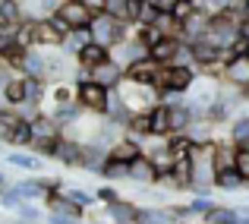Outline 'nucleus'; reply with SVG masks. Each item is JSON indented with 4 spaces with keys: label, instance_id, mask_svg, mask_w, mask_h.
<instances>
[{
    "label": "nucleus",
    "instance_id": "6e6552de",
    "mask_svg": "<svg viewBox=\"0 0 249 224\" xmlns=\"http://www.w3.org/2000/svg\"><path fill=\"white\" fill-rule=\"evenodd\" d=\"M129 180L139 183V187H155V183H161V170L155 168V161L148 155H139L129 164Z\"/></svg>",
    "mask_w": 249,
    "mask_h": 224
},
{
    "label": "nucleus",
    "instance_id": "5701e85b",
    "mask_svg": "<svg viewBox=\"0 0 249 224\" xmlns=\"http://www.w3.org/2000/svg\"><path fill=\"white\" fill-rule=\"evenodd\" d=\"M25 6H22V0H0V22H6V25H22L25 22Z\"/></svg>",
    "mask_w": 249,
    "mask_h": 224
},
{
    "label": "nucleus",
    "instance_id": "7c9ffc66",
    "mask_svg": "<svg viewBox=\"0 0 249 224\" xmlns=\"http://www.w3.org/2000/svg\"><path fill=\"white\" fill-rule=\"evenodd\" d=\"M101 177H107V180H129V164L110 161V155H107V164H104Z\"/></svg>",
    "mask_w": 249,
    "mask_h": 224
},
{
    "label": "nucleus",
    "instance_id": "4be33fe9",
    "mask_svg": "<svg viewBox=\"0 0 249 224\" xmlns=\"http://www.w3.org/2000/svg\"><path fill=\"white\" fill-rule=\"evenodd\" d=\"M227 139L237 149H249V114H240L231 120V130H227Z\"/></svg>",
    "mask_w": 249,
    "mask_h": 224
},
{
    "label": "nucleus",
    "instance_id": "aec40b11",
    "mask_svg": "<svg viewBox=\"0 0 249 224\" xmlns=\"http://www.w3.org/2000/svg\"><path fill=\"white\" fill-rule=\"evenodd\" d=\"M3 101L10 104L13 111L22 108V104H29V95H25V76H13L10 82H6V89H3Z\"/></svg>",
    "mask_w": 249,
    "mask_h": 224
},
{
    "label": "nucleus",
    "instance_id": "6ab92c4d",
    "mask_svg": "<svg viewBox=\"0 0 249 224\" xmlns=\"http://www.w3.org/2000/svg\"><path fill=\"white\" fill-rule=\"evenodd\" d=\"M82 114H89V111H85L79 101L54 104V117H57V123L63 127V133H67V127H73V123H79V120H82Z\"/></svg>",
    "mask_w": 249,
    "mask_h": 224
},
{
    "label": "nucleus",
    "instance_id": "4468645a",
    "mask_svg": "<svg viewBox=\"0 0 249 224\" xmlns=\"http://www.w3.org/2000/svg\"><path fill=\"white\" fill-rule=\"evenodd\" d=\"M148 117H152V136L155 139L174 136V127H170V104L167 101H158L152 111H148Z\"/></svg>",
    "mask_w": 249,
    "mask_h": 224
},
{
    "label": "nucleus",
    "instance_id": "39448f33",
    "mask_svg": "<svg viewBox=\"0 0 249 224\" xmlns=\"http://www.w3.org/2000/svg\"><path fill=\"white\" fill-rule=\"evenodd\" d=\"M76 101L82 104L89 114H98V117H104V111H107V101H110V89H104V85H98V82H79L76 85Z\"/></svg>",
    "mask_w": 249,
    "mask_h": 224
},
{
    "label": "nucleus",
    "instance_id": "a211bd4d",
    "mask_svg": "<svg viewBox=\"0 0 249 224\" xmlns=\"http://www.w3.org/2000/svg\"><path fill=\"white\" fill-rule=\"evenodd\" d=\"M54 161L67 164V168H79V164H82V142L67 139V136H63V139L57 142V155H54Z\"/></svg>",
    "mask_w": 249,
    "mask_h": 224
},
{
    "label": "nucleus",
    "instance_id": "cd10ccee",
    "mask_svg": "<svg viewBox=\"0 0 249 224\" xmlns=\"http://www.w3.org/2000/svg\"><path fill=\"white\" fill-rule=\"evenodd\" d=\"M196 10H199V3H193V0H174V3H170V16H174L180 25L186 22Z\"/></svg>",
    "mask_w": 249,
    "mask_h": 224
},
{
    "label": "nucleus",
    "instance_id": "72a5a7b5",
    "mask_svg": "<svg viewBox=\"0 0 249 224\" xmlns=\"http://www.w3.org/2000/svg\"><path fill=\"white\" fill-rule=\"evenodd\" d=\"M16 218H22V221H41V208H38L35 202H22V208L16 212Z\"/></svg>",
    "mask_w": 249,
    "mask_h": 224
},
{
    "label": "nucleus",
    "instance_id": "9b49d317",
    "mask_svg": "<svg viewBox=\"0 0 249 224\" xmlns=\"http://www.w3.org/2000/svg\"><path fill=\"white\" fill-rule=\"evenodd\" d=\"M107 155H110V161L133 164V161H136L139 155H145V146H142L139 139H133V136H126V133H123V139H120V142H114Z\"/></svg>",
    "mask_w": 249,
    "mask_h": 224
},
{
    "label": "nucleus",
    "instance_id": "4c0bfd02",
    "mask_svg": "<svg viewBox=\"0 0 249 224\" xmlns=\"http://www.w3.org/2000/svg\"><path fill=\"white\" fill-rule=\"evenodd\" d=\"M48 224H76V221L67 218V215H54V212H51V215H48Z\"/></svg>",
    "mask_w": 249,
    "mask_h": 224
},
{
    "label": "nucleus",
    "instance_id": "7ed1b4c3",
    "mask_svg": "<svg viewBox=\"0 0 249 224\" xmlns=\"http://www.w3.org/2000/svg\"><path fill=\"white\" fill-rule=\"evenodd\" d=\"M89 29H91V35H95V41L104 44V48H117L120 41L129 38V22H120V19H114L110 13H98Z\"/></svg>",
    "mask_w": 249,
    "mask_h": 224
},
{
    "label": "nucleus",
    "instance_id": "bb28decb",
    "mask_svg": "<svg viewBox=\"0 0 249 224\" xmlns=\"http://www.w3.org/2000/svg\"><path fill=\"white\" fill-rule=\"evenodd\" d=\"M25 95H29L32 104H38L44 95H48V79H32V76H25Z\"/></svg>",
    "mask_w": 249,
    "mask_h": 224
},
{
    "label": "nucleus",
    "instance_id": "b1692460",
    "mask_svg": "<svg viewBox=\"0 0 249 224\" xmlns=\"http://www.w3.org/2000/svg\"><path fill=\"white\" fill-rule=\"evenodd\" d=\"M3 158L19 170H32V174L41 170V155H35V151H6Z\"/></svg>",
    "mask_w": 249,
    "mask_h": 224
},
{
    "label": "nucleus",
    "instance_id": "58836bf2",
    "mask_svg": "<svg viewBox=\"0 0 249 224\" xmlns=\"http://www.w3.org/2000/svg\"><path fill=\"white\" fill-rule=\"evenodd\" d=\"M13 183H16V180H10V177H6V174H3V170H0V196H3V193H6V189H10V187H13Z\"/></svg>",
    "mask_w": 249,
    "mask_h": 224
},
{
    "label": "nucleus",
    "instance_id": "a878e982",
    "mask_svg": "<svg viewBox=\"0 0 249 224\" xmlns=\"http://www.w3.org/2000/svg\"><path fill=\"white\" fill-rule=\"evenodd\" d=\"M202 224H243V221H240V212H237V208L214 205L212 212L205 215V221H202Z\"/></svg>",
    "mask_w": 249,
    "mask_h": 224
},
{
    "label": "nucleus",
    "instance_id": "412c9836",
    "mask_svg": "<svg viewBox=\"0 0 249 224\" xmlns=\"http://www.w3.org/2000/svg\"><path fill=\"white\" fill-rule=\"evenodd\" d=\"M237 146H233V142L231 139H227V142H214V168H218V170H231V168H237Z\"/></svg>",
    "mask_w": 249,
    "mask_h": 224
},
{
    "label": "nucleus",
    "instance_id": "f03ea898",
    "mask_svg": "<svg viewBox=\"0 0 249 224\" xmlns=\"http://www.w3.org/2000/svg\"><path fill=\"white\" fill-rule=\"evenodd\" d=\"M199 79V70L196 67H183V63H170V67H161L158 79H155V89L164 95H189V89Z\"/></svg>",
    "mask_w": 249,
    "mask_h": 224
},
{
    "label": "nucleus",
    "instance_id": "37998d69",
    "mask_svg": "<svg viewBox=\"0 0 249 224\" xmlns=\"http://www.w3.org/2000/svg\"><path fill=\"white\" fill-rule=\"evenodd\" d=\"M91 224H101V221H91Z\"/></svg>",
    "mask_w": 249,
    "mask_h": 224
},
{
    "label": "nucleus",
    "instance_id": "ddd939ff",
    "mask_svg": "<svg viewBox=\"0 0 249 224\" xmlns=\"http://www.w3.org/2000/svg\"><path fill=\"white\" fill-rule=\"evenodd\" d=\"M104 212H107V218L114 224H139V205L123 199V196L117 202H110V205H104Z\"/></svg>",
    "mask_w": 249,
    "mask_h": 224
},
{
    "label": "nucleus",
    "instance_id": "a19ab883",
    "mask_svg": "<svg viewBox=\"0 0 249 224\" xmlns=\"http://www.w3.org/2000/svg\"><path fill=\"white\" fill-rule=\"evenodd\" d=\"M10 224H41V221H22V218H13Z\"/></svg>",
    "mask_w": 249,
    "mask_h": 224
},
{
    "label": "nucleus",
    "instance_id": "f257e3e1",
    "mask_svg": "<svg viewBox=\"0 0 249 224\" xmlns=\"http://www.w3.org/2000/svg\"><path fill=\"white\" fill-rule=\"evenodd\" d=\"M63 139V127L57 123L54 114H38L32 120V151H38L41 158H54L57 155V142Z\"/></svg>",
    "mask_w": 249,
    "mask_h": 224
},
{
    "label": "nucleus",
    "instance_id": "dca6fc26",
    "mask_svg": "<svg viewBox=\"0 0 249 224\" xmlns=\"http://www.w3.org/2000/svg\"><path fill=\"white\" fill-rule=\"evenodd\" d=\"M180 51H183V41H180V38H161V41L148 51V57H152V60H158L161 67H170V63L177 60V54H180Z\"/></svg>",
    "mask_w": 249,
    "mask_h": 224
},
{
    "label": "nucleus",
    "instance_id": "f8f14e48",
    "mask_svg": "<svg viewBox=\"0 0 249 224\" xmlns=\"http://www.w3.org/2000/svg\"><path fill=\"white\" fill-rule=\"evenodd\" d=\"M44 202H48V208H51L54 215H67V218H73L76 224H79L82 215H85L82 208L76 205V202L70 199L67 193H63V189H54V193H48V199H44Z\"/></svg>",
    "mask_w": 249,
    "mask_h": 224
},
{
    "label": "nucleus",
    "instance_id": "393cba45",
    "mask_svg": "<svg viewBox=\"0 0 249 224\" xmlns=\"http://www.w3.org/2000/svg\"><path fill=\"white\" fill-rule=\"evenodd\" d=\"M214 187L224 189V193H237V189L246 187V180L240 177L237 168H231V170H218V177H214Z\"/></svg>",
    "mask_w": 249,
    "mask_h": 224
},
{
    "label": "nucleus",
    "instance_id": "e433bc0d",
    "mask_svg": "<svg viewBox=\"0 0 249 224\" xmlns=\"http://www.w3.org/2000/svg\"><path fill=\"white\" fill-rule=\"evenodd\" d=\"M82 3L89 6V10L95 13V16H98V13H104V10H107V0H82Z\"/></svg>",
    "mask_w": 249,
    "mask_h": 224
},
{
    "label": "nucleus",
    "instance_id": "473e14b6",
    "mask_svg": "<svg viewBox=\"0 0 249 224\" xmlns=\"http://www.w3.org/2000/svg\"><path fill=\"white\" fill-rule=\"evenodd\" d=\"M114 19H120V22H129V0H107V10Z\"/></svg>",
    "mask_w": 249,
    "mask_h": 224
},
{
    "label": "nucleus",
    "instance_id": "f3484780",
    "mask_svg": "<svg viewBox=\"0 0 249 224\" xmlns=\"http://www.w3.org/2000/svg\"><path fill=\"white\" fill-rule=\"evenodd\" d=\"M104 60H110V48H104V44H98V41L85 44L79 54H76V63H79V67H85V70L101 67Z\"/></svg>",
    "mask_w": 249,
    "mask_h": 224
},
{
    "label": "nucleus",
    "instance_id": "2eb2a0df",
    "mask_svg": "<svg viewBox=\"0 0 249 224\" xmlns=\"http://www.w3.org/2000/svg\"><path fill=\"white\" fill-rule=\"evenodd\" d=\"M19 76H32V79H48V54L38 48L25 51V60H22V70Z\"/></svg>",
    "mask_w": 249,
    "mask_h": 224
},
{
    "label": "nucleus",
    "instance_id": "c85d7f7f",
    "mask_svg": "<svg viewBox=\"0 0 249 224\" xmlns=\"http://www.w3.org/2000/svg\"><path fill=\"white\" fill-rule=\"evenodd\" d=\"M186 205H189V215H193V218H196V215H202V221H205V215L212 212L218 202H214L212 196H193V202H186Z\"/></svg>",
    "mask_w": 249,
    "mask_h": 224
},
{
    "label": "nucleus",
    "instance_id": "20e7f679",
    "mask_svg": "<svg viewBox=\"0 0 249 224\" xmlns=\"http://www.w3.org/2000/svg\"><path fill=\"white\" fill-rule=\"evenodd\" d=\"M70 29L60 22L57 16H48V19H35V48H44V51H60V44L67 41Z\"/></svg>",
    "mask_w": 249,
    "mask_h": 224
},
{
    "label": "nucleus",
    "instance_id": "c9c22d12",
    "mask_svg": "<svg viewBox=\"0 0 249 224\" xmlns=\"http://www.w3.org/2000/svg\"><path fill=\"white\" fill-rule=\"evenodd\" d=\"M95 196L104 202V205H110V202H117V199H120V193H117L114 187H101V189H95Z\"/></svg>",
    "mask_w": 249,
    "mask_h": 224
},
{
    "label": "nucleus",
    "instance_id": "79ce46f5",
    "mask_svg": "<svg viewBox=\"0 0 249 224\" xmlns=\"http://www.w3.org/2000/svg\"><path fill=\"white\" fill-rule=\"evenodd\" d=\"M3 149H6V146H3V142H0V155H6V151H3Z\"/></svg>",
    "mask_w": 249,
    "mask_h": 224
},
{
    "label": "nucleus",
    "instance_id": "c03bdc74",
    "mask_svg": "<svg viewBox=\"0 0 249 224\" xmlns=\"http://www.w3.org/2000/svg\"><path fill=\"white\" fill-rule=\"evenodd\" d=\"M0 208H3V205H0Z\"/></svg>",
    "mask_w": 249,
    "mask_h": 224
},
{
    "label": "nucleus",
    "instance_id": "9d476101",
    "mask_svg": "<svg viewBox=\"0 0 249 224\" xmlns=\"http://www.w3.org/2000/svg\"><path fill=\"white\" fill-rule=\"evenodd\" d=\"M161 73V63L145 57V60H136L133 67H126V82H136V85H155V79Z\"/></svg>",
    "mask_w": 249,
    "mask_h": 224
},
{
    "label": "nucleus",
    "instance_id": "2f4dec72",
    "mask_svg": "<svg viewBox=\"0 0 249 224\" xmlns=\"http://www.w3.org/2000/svg\"><path fill=\"white\" fill-rule=\"evenodd\" d=\"M67 196L82 208V212H85V208H91V205H95V199H98L95 193H89V189H79V187H70V189H67Z\"/></svg>",
    "mask_w": 249,
    "mask_h": 224
},
{
    "label": "nucleus",
    "instance_id": "ea45409f",
    "mask_svg": "<svg viewBox=\"0 0 249 224\" xmlns=\"http://www.w3.org/2000/svg\"><path fill=\"white\" fill-rule=\"evenodd\" d=\"M240 38H246V41H249V16L243 19V25H240Z\"/></svg>",
    "mask_w": 249,
    "mask_h": 224
},
{
    "label": "nucleus",
    "instance_id": "423d86ee",
    "mask_svg": "<svg viewBox=\"0 0 249 224\" xmlns=\"http://www.w3.org/2000/svg\"><path fill=\"white\" fill-rule=\"evenodd\" d=\"M57 19H60L67 29H85V25H91V19H95V13L89 10V6L82 3V0H63L60 10L54 13Z\"/></svg>",
    "mask_w": 249,
    "mask_h": 224
},
{
    "label": "nucleus",
    "instance_id": "f704fd0d",
    "mask_svg": "<svg viewBox=\"0 0 249 224\" xmlns=\"http://www.w3.org/2000/svg\"><path fill=\"white\" fill-rule=\"evenodd\" d=\"M237 170H240V177L246 180V187H249V149L237 151Z\"/></svg>",
    "mask_w": 249,
    "mask_h": 224
},
{
    "label": "nucleus",
    "instance_id": "1a4fd4ad",
    "mask_svg": "<svg viewBox=\"0 0 249 224\" xmlns=\"http://www.w3.org/2000/svg\"><path fill=\"white\" fill-rule=\"evenodd\" d=\"M221 82L227 85H237L240 92L249 89V54H240V57H231V63L224 67V76Z\"/></svg>",
    "mask_w": 249,
    "mask_h": 224
},
{
    "label": "nucleus",
    "instance_id": "c756f323",
    "mask_svg": "<svg viewBox=\"0 0 249 224\" xmlns=\"http://www.w3.org/2000/svg\"><path fill=\"white\" fill-rule=\"evenodd\" d=\"M22 202H29V199H25V196L16 189V183H13V187L6 189L3 196H0V205H3L6 212H19V208H22Z\"/></svg>",
    "mask_w": 249,
    "mask_h": 224
},
{
    "label": "nucleus",
    "instance_id": "0eeeda50",
    "mask_svg": "<svg viewBox=\"0 0 249 224\" xmlns=\"http://www.w3.org/2000/svg\"><path fill=\"white\" fill-rule=\"evenodd\" d=\"M91 82L104 85V89H120V85L126 82V70H123L120 63L110 57V60H104V63H101V67L91 70Z\"/></svg>",
    "mask_w": 249,
    "mask_h": 224
}]
</instances>
